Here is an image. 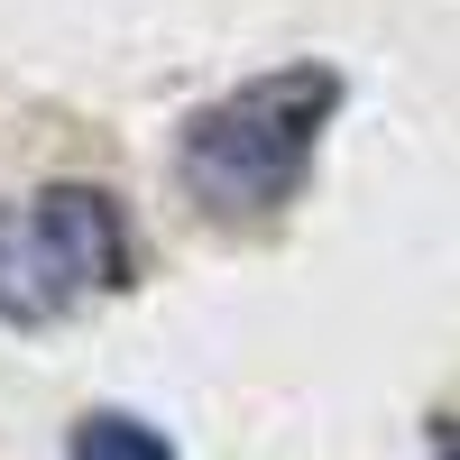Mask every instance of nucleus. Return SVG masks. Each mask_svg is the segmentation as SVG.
Here are the masks:
<instances>
[{"mask_svg":"<svg viewBox=\"0 0 460 460\" xmlns=\"http://www.w3.org/2000/svg\"><path fill=\"white\" fill-rule=\"evenodd\" d=\"M129 277V221L102 184H47L28 203H0V323L37 332L84 295Z\"/></svg>","mask_w":460,"mask_h":460,"instance_id":"f03ea898","label":"nucleus"},{"mask_svg":"<svg viewBox=\"0 0 460 460\" xmlns=\"http://www.w3.org/2000/svg\"><path fill=\"white\" fill-rule=\"evenodd\" d=\"M341 111V74L332 65H277L258 84L203 102L175 138V175L212 221H267L304 194L314 147Z\"/></svg>","mask_w":460,"mask_h":460,"instance_id":"f257e3e1","label":"nucleus"},{"mask_svg":"<svg viewBox=\"0 0 460 460\" xmlns=\"http://www.w3.org/2000/svg\"><path fill=\"white\" fill-rule=\"evenodd\" d=\"M433 460H460V424H442V442H433Z\"/></svg>","mask_w":460,"mask_h":460,"instance_id":"20e7f679","label":"nucleus"},{"mask_svg":"<svg viewBox=\"0 0 460 460\" xmlns=\"http://www.w3.org/2000/svg\"><path fill=\"white\" fill-rule=\"evenodd\" d=\"M74 460H175V442L166 433H147L138 414H84V424H74V442H65Z\"/></svg>","mask_w":460,"mask_h":460,"instance_id":"7ed1b4c3","label":"nucleus"}]
</instances>
